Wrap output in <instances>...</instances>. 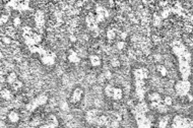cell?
Here are the masks:
<instances>
[{"label":"cell","mask_w":193,"mask_h":128,"mask_svg":"<svg viewBox=\"0 0 193 128\" xmlns=\"http://www.w3.org/2000/svg\"><path fill=\"white\" fill-rule=\"evenodd\" d=\"M47 102H48V96L47 95L41 94V95H39L38 97L33 99L30 103H28V104L26 105V109L28 111H30V112H32V111H35L37 108H38V107L45 105Z\"/></svg>","instance_id":"6da1fadb"},{"label":"cell","mask_w":193,"mask_h":128,"mask_svg":"<svg viewBox=\"0 0 193 128\" xmlns=\"http://www.w3.org/2000/svg\"><path fill=\"white\" fill-rule=\"evenodd\" d=\"M133 115L138 128H151V121L146 116V114L133 111Z\"/></svg>","instance_id":"7a4b0ae2"},{"label":"cell","mask_w":193,"mask_h":128,"mask_svg":"<svg viewBox=\"0 0 193 128\" xmlns=\"http://www.w3.org/2000/svg\"><path fill=\"white\" fill-rule=\"evenodd\" d=\"M190 86H191V84H190L189 81L182 79L180 81H177V84H175V90L179 96L184 97V96H187L188 93H189Z\"/></svg>","instance_id":"3957f363"},{"label":"cell","mask_w":193,"mask_h":128,"mask_svg":"<svg viewBox=\"0 0 193 128\" xmlns=\"http://www.w3.org/2000/svg\"><path fill=\"white\" fill-rule=\"evenodd\" d=\"M191 121L188 118H184L182 116H176L173 119L172 128H189Z\"/></svg>","instance_id":"277c9868"},{"label":"cell","mask_w":193,"mask_h":128,"mask_svg":"<svg viewBox=\"0 0 193 128\" xmlns=\"http://www.w3.org/2000/svg\"><path fill=\"white\" fill-rule=\"evenodd\" d=\"M100 116H101L100 111L98 109H91L87 111V113H85V121L89 124H97L98 119Z\"/></svg>","instance_id":"5b68a950"},{"label":"cell","mask_w":193,"mask_h":128,"mask_svg":"<svg viewBox=\"0 0 193 128\" xmlns=\"http://www.w3.org/2000/svg\"><path fill=\"white\" fill-rule=\"evenodd\" d=\"M85 23H87V27L93 32H97L99 30V27H98L99 23L96 20V15L92 13V12L85 16Z\"/></svg>","instance_id":"8992f818"},{"label":"cell","mask_w":193,"mask_h":128,"mask_svg":"<svg viewBox=\"0 0 193 128\" xmlns=\"http://www.w3.org/2000/svg\"><path fill=\"white\" fill-rule=\"evenodd\" d=\"M41 61H42V63L44 65H47V66L54 65L55 61H56V54L55 53H53V52L47 51L46 54L41 56Z\"/></svg>","instance_id":"52a82bcc"},{"label":"cell","mask_w":193,"mask_h":128,"mask_svg":"<svg viewBox=\"0 0 193 128\" xmlns=\"http://www.w3.org/2000/svg\"><path fill=\"white\" fill-rule=\"evenodd\" d=\"M133 75H134V80L136 79H141V80H145L150 75L149 70L145 67H140V68H136L134 69L133 71Z\"/></svg>","instance_id":"ba28073f"},{"label":"cell","mask_w":193,"mask_h":128,"mask_svg":"<svg viewBox=\"0 0 193 128\" xmlns=\"http://www.w3.org/2000/svg\"><path fill=\"white\" fill-rule=\"evenodd\" d=\"M34 20H35V23L37 28H43L44 24H45V14L42 10H37L35 16H34Z\"/></svg>","instance_id":"9c48e42d"},{"label":"cell","mask_w":193,"mask_h":128,"mask_svg":"<svg viewBox=\"0 0 193 128\" xmlns=\"http://www.w3.org/2000/svg\"><path fill=\"white\" fill-rule=\"evenodd\" d=\"M83 96H84V90H83V89L76 88V89L72 92V95H71V97H70V102L72 103V104H76V103L80 102V100L83 99Z\"/></svg>","instance_id":"30bf717a"},{"label":"cell","mask_w":193,"mask_h":128,"mask_svg":"<svg viewBox=\"0 0 193 128\" xmlns=\"http://www.w3.org/2000/svg\"><path fill=\"white\" fill-rule=\"evenodd\" d=\"M67 59L69 62H71V63H79L80 62V57L79 55L77 54V53L74 51V50H69L68 52V56H67Z\"/></svg>","instance_id":"8fae6325"},{"label":"cell","mask_w":193,"mask_h":128,"mask_svg":"<svg viewBox=\"0 0 193 128\" xmlns=\"http://www.w3.org/2000/svg\"><path fill=\"white\" fill-rule=\"evenodd\" d=\"M96 15H100V16H103V18H109V10L107 9L106 7H104L103 5H100V4H98L96 6Z\"/></svg>","instance_id":"7c38bea8"},{"label":"cell","mask_w":193,"mask_h":128,"mask_svg":"<svg viewBox=\"0 0 193 128\" xmlns=\"http://www.w3.org/2000/svg\"><path fill=\"white\" fill-rule=\"evenodd\" d=\"M89 62H91V64L94 66V67H99V66L102 64L101 57L99 55L93 54V55L89 56Z\"/></svg>","instance_id":"4fadbf2b"},{"label":"cell","mask_w":193,"mask_h":128,"mask_svg":"<svg viewBox=\"0 0 193 128\" xmlns=\"http://www.w3.org/2000/svg\"><path fill=\"white\" fill-rule=\"evenodd\" d=\"M109 123V116H108V114H102L100 117H99L98 119V123H97V125L98 126H104L106 127L107 124Z\"/></svg>","instance_id":"5bb4252c"},{"label":"cell","mask_w":193,"mask_h":128,"mask_svg":"<svg viewBox=\"0 0 193 128\" xmlns=\"http://www.w3.org/2000/svg\"><path fill=\"white\" fill-rule=\"evenodd\" d=\"M7 118L11 123H18L19 121V114L16 111H10L7 115Z\"/></svg>","instance_id":"9a60e30c"},{"label":"cell","mask_w":193,"mask_h":128,"mask_svg":"<svg viewBox=\"0 0 193 128\" xmlns=\"http://www.w3.org/2000/svg\"><path fill=\"white\" fill-rule=\"evenodd\" d=\"M149 100L150 101V103H162L163 102V99L161 97V95H160L159 93H151L150 94L149 96Z\"/></svg>","instance_id":"2e32d148"},{"label":"cell","mask_w":193,"mask_h":128,"mask_svg":"<svg viewBox=\"0 0 193 128\" xmlns=\"http://www.w3.org/2000/svg\"><path fill=\"white\" fill-rule=\"evenodd\" d=\"M122 98H123V90H122V89L115 88L112 99H113V100H115V101H119V100H121Z\"/></svg>","instance_id":"e0dca14e"},{"label":"cell","mask_w":193,"mask_h":128,"mask_svg":"<svg viewBox=\"0 0 193 128\" xmlns=\"http://www.w3.org/2000/svg\"><path fill=\"white\" fill-rule=\"evenodd\" d=\"M1 98L5 101H9V100H11L12 98H13V96H12V93H11L10 90L3 89L1 90Z\"/></svg>","instance_id":"ac0fdd59"},{"label":"cell","mask_w":193,"mask_h":128,"mask_svg":"<svg viewBox=\"0 0 193 128\" xmlns=\"http://www.w3.org/2000/svg\"><path fill=\"white\" fill-rule=\"evenodd\" d=\"M114 89H115L114 85H112V84H107V85L105 86V89H104V92H105L106 96L109 97V98H112L113 93H114Z\"/></svg>","instance_id":"d6986e66"},{"label":"cell","mask_w":193,"mask_h":128,"mask_svg":"<svg viewBox=\"0 0 193 128\" xmlns=\"http://www.w3.org/2000/svg\"><path fill=\"white\" fill-rule=\"evenodd\" d=\"M169 120H170L169 116L162 117L159 121V128H167L168 124H169Z\"/></svg>","instance_id":"ffe728a7"},{"label":"cell","mask_w":193,"mask_h":128,"mask_svg":"<svg viewBox=\"0 0 193 128\" xmlns=\"http://www.w3.org/2000/svg\"><path fill=\"white\" fill-rule=\"evenodd\" d=\"M18 80V75H16V73L15 72H10L9 74L7 75V78H6V81H7V84H9L10 85L12 84H14V82Z\"/></svg>","instance_id":"44dd1931"},{"label":"cell","mask_w":193,"mask_h":128,"mask_svg":"<svg viewBox=\"0 0 193 128\" xmlns=\"http://www.w3.org/2000/svg\"><path fill=\"white\" fill-rule=\"evenodd\" d=\"M116 35H117L116 30H114V28H109V30H107L106 37L109 41H113L115 38H116Z\"/></svg>","instance_id":"7402d4cb"},{"label":"cell","mask_w":193,"mask_h":128,"mask_svg":"<svg viewBox=\"0 0 193 128\" xmlns=\"http://www.w3.org/2000/svg\"><path fill=\"white\" fill-rule=\"evenodd\" d=\"M163 22V18H161V15L159 13H155L153 16V24L155 27H160L162 24Z\"/></svg>","instance_id":"603a6c76"},{"label":"cell","mask_w":193,"mask_h":128,"mask_svg":"<svg viewBox=\"0 0 193 128\" xmlns=\"http://www.w3.org/2000/svg\"><path fill=\"white\" fill-rule=\"evenodd\" d=\"M47 122L50 123V124H52V125L56 126V127H58V125H59L58 119H57V117L55 116V115H53V114L49 115V117H48V119H47Z\"/></svg>","instance_id":"cb8c5ba5"},{"label":"cell","mask_w":193,"mask_h":128,"mask_svg":"<svg viewBox=\"0 0 193 128\" xmlns=\"http://www.w3.org/2000/svg\"><path fill=\"white\" fill-rule=\"evenodd\" d=\"M119 124H120V122H119V121L112 120V119L109 118V123L107 124L106 128H118V127H119Z\"/></svg>","instance_id":"d4e9b609"},{"label":"cell","mask_w":193,"mask_h":128,"mask_svg":"<svg viewBox=\"0 0 193 128\" xmlns=\"http://www.w3.org/2000/svg\"><path fill=\"white\" fill-rule=\"evenodd\" d=\"M157 69H158V71L161 73L162 76H166L167 74H168V70H167V68L164 65H158Z\"/></svg>","instance_id":"484cf974"},{"label":"cell","mask_w":193,"mask_h":128,"mask_svg":"<svg viewBox=\"0 0 193 128\" xmlns=\"http://www.w3.org/2000/svg\"><path fill=\"white\" fill-rule=\"evenodd\" d=\"M163 104L166 105L167 107H170L172 106V104H173V99H172L170 96H167L163 99Z\"/></svg>","instance_id":"4316f807"},{"label":"cell","mask_w":193,"mask_h":128,"mask_svg":"<svg viewBox=\"0 0 193 128\" xmlns=\"http://www.w3.org/2000/svg\"><path fill=\"white\" fill-rule=\"evenodd\" d=\"M11 88L13 89L14 90H20L23 88V81H20L19 79H18L16 80L14 84H11Z\"/></svg>","instance_id":"83f0119b"},{"label":"cell","mask_w":193,"mask_h":128,"mask_svg":"<svg viewBox=\"0 0 193 128\" xmlns=\"http://www.w3.org/2000/svg\"><path fill=\"white\" fill-rule=\"evenodd\" d=\"M126 46V43L124 42V41H118L117 44H116V47L118 50H123V49L125 48Z\"/></svg>","instance_id":"f1b7e54d"},{"label":"cell","mask_w":193,"mask_h":128,"mask_svg":"<svg viewBox=\"0 0 193 128\" xmlns=\"http://www.w3.org/2000/svg\"><path fill=\"white\" fill-rule=\"evenodd\" d=\"M111 65H112L113 67H118V66H120V60L118 58H113L111 60Z\"/></svg>","instance_id":"f546056e"},{"label":"cell","mask_w":193,"mask_h":128,"mask_svg":"<svg viewBox=\"0 0 193 128\" xmlns=\"http://www.w3.org/2000/svg\"><path fill=\"white\" fill-rule=\"evenodd\" d=\"M22 24V19H20L19 16H15L13 18V26L14 27H19Z\"/></svg>","instance_id":"4dcf8cb0"},{"label":"cell","mask_w":193,"mask_h":128,"mask_svg":"<svg viewBox=\"0 0 193 128\" xmlns=\"http://www.w3.org/2000/svg\"><path fill=\"white\" fill-rule=\"evenodd\" d=\"M8 19H9V16H8V14H2L1 18H0V23H1V24H4V23H6L8 22Z\"/></svg>","instance_id":"1f68e13d"},{"label":"cell","mask_w":193,"mask_h":128,"mask_svg":"<svg viewBox=\"0 0 193 128\" xmlns=\"http://www.w3.org/2000/svg\"><path fill=\"white\" fill-rule=\"evenodd\" d=\"M2 42L4 44H6V45H9V44H11V39L9 38V37H3Z\"/></svg>","instance_id":"d6a6232c"},{"label":"cell","mask_w":193,"mask_h":128,"mask_svg":"<svg viewBox=\"0 0 193 128\" xmlns=\"http://www.w3.org/2000/svg\"><path fill=\"white\" fill-rule=\"evenodd\" d=\"M38 128H57L56 126H54V125H52V124H50V123H46V124H43V125H41V126H39Z\"/></svg>","instance_id":"836d02e7"},{"label":"cell","mask_w":193,"mask_h":128,"mask_svg":"<svg viewBox=\"0 0 193 128\" xmlns=\"http://www.w3.org/2000/svg\"><path fill=\"white\" fill-rule=\"evenodd\" d=\"M61 109H62V110H64V111H67L68 109H69V107H68V104H67V103L66 102H62V103H61Z\"/></svg>","instance_id":"e575fe53"},{"label":"cell","mask_w":193,"mask_h":128,"mask_svg":"<svg viewBox=\"0 0 193 128\" xmlns=\"http://www.w3.org/2000/svg\"><path fill=\"white\" fill-rule=\"evenodd\" d=\"M104 76L107 79H110V78L112 77V73H111V71H109V70H107V71L104 72Z\"/></svg>","instance_id":"d590c367"},{"label":"cell","mask_w":193,"mask_h":128,"mask_svg":"<svg viewBox=\"0 0 193 128\" xmlns=\"http://www.w3.org/2000/svg\"><path fill=\"white\" fill-rule=\"evenodd\" d=\"M126 37H127V33L126 32H123L120 34V38H121V41H124L126 39Z\"/></svg>","instance_id":"8d00e7d4"},{"label":"cell","mask_w":193,"mask_h":128,"mask_svg":"<svg viewBox=\"0 0 193 128\" xmlns=\"http://www.w3.org/2000/svg\"><path fill=\"white\" fill-rule=\"evenodd\" d=\"M69 39H70L71 42H75V41H76V37H75V36H73V35H71V36H70V38H69Z\"/></svg>","instance_id":"74e56055"}]
</instances>
